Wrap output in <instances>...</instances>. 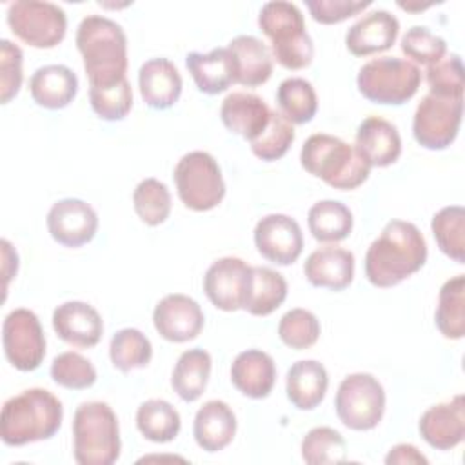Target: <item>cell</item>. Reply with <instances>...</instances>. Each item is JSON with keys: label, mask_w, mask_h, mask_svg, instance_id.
Wrapping results in <instances>:
<instances>
[{"label": "cell", "mask_w": 465, "mask_h": 465, "mask_svg": "<svg viewBox=\"0 0 465 465\" xmlns=\"http://www.w3.org/2000/svg\"><path fill=\"white\" fill-rule=\"evenodd\" d=\"M231 381L247 398H267L276 383V365L272 356L260 349L240 352L231 365Z\"/></svg>", "instance_id": "cell-23"}, {"label": "cell", "mask_w": 465, "mask_h": 465, "mask_svg": "<svg viewBox=\"0 0 465 465\" xmlns=\"http://www.w3.org/2000/svg\"><path fill=\"white\" fill-rule=\"evenodd\" d=\"M236 434V416L222 400L205 401L194 416L193 436L205 452L223 450Z\"/></svg>", "instance_id": "cell-26"}, {"label": "cell", "mask_w": 465, "mask_h": 465, "mask_svg": "<svg viewBox=\"0 0 465 465\" xmlns=\"http://www.w3.org/2000/svg\"><path fill=\"white\" fill-rule=\"evenodd\" d=\"M53 329L65 343L89 349L102 340L104 322L93 305L73 300L53 311Z\"/></svg>", "instance_id": "cell-18"}, {"label": "cell", "mask_w": 465, "mask_h": 465, "mask_svg": "<svg viewBox=\"0 0 465 465\" xmlns=\"http://www.w3.org/2000/svg\"><path fill=\"white\" fill-rule=\"evenodd\" d=\"M434 323L447 340H460L465 334V276L447 280L438 294Z\"/></svg>", "instance_id": "cell-33"}, {"label": "cell", "mask_w": 465, "mask_h": 465, "mask_svg": "<svg viewBox=\"0 0 465 465\" xmlns=\"http://www.w3.org/2000/svg\"><path fill=\"white\" fill-rule=\"evenodd\" d=\"M78 91V78L73 69L62 64L38 67L29 78V93L36 105L44 109L67 107Z\"/></svg>", "instance_id": "cell-25"}, {"label": "cell", "mask_w": 465, "mask_h": 465, "mask_svg": "<svg viewBox=\"0 0 465 465\" xmlns=\"http://www.w3.org/2000/svg\"><path fill=\"white\" fill-rule=\"evenodd\" d=\"M153 323L163 340L185 343L202 332L203 312L196 300L185 294H167L156 303Z\"/></svg>", "instance_id": "cell-16"}, {"label": "cell", "mask_w": 465, "mask_h": 465, "mask_svg": "<svg viewBox=\"0 0 465 465\" xmlns=\"http://www.w3.org/2000/svg\"><path fill=\"white\" fill-rule=\"evenodd\" d=\"M258 25L271 40L272 56L282 67L296 71L312 62L314 45L296 4L283 0L263 4L258 15Z\"/></svg>", "instance_id": "cell-6"}, {"label": "cell", "mask_w": 465, "mask_h": 465, "mask_svg": "<svg viewBox=\"0 0 465 465\" xmlns=\"http://www.w3.org/2000/svg\"><path fill=\"white\" fill-rule=\"evenodd\" d=\"M302 458L309 465H336L347 461V443L331 427H314L302 440Z\"/></svg>", "instance_id": "cell-38"}, {"label": "cell", "mask_w": 465, "mask_h": 465, "mask_svg": "<svg viewBox=\"0 0 465 465\" xmlns=\"http://www.w3.org/2000/svg\"><path fill=\"white\" fill-rule=\"evenodd\" d=\"M140 434L154 443L173 441L182 427L178 411L165 400H147L136 411Z\"/></svg>", "instance_id": "cell-34"}, {"label": "cell", "mask_w": 465, "mask_h": 465, "mask_svg": "<svg viewBox=\"0 0 465 465\" xmlns=\"http://www.w3.org/2000/svg\"><path fill=\"white\" fill-rule=\"evenodd\" d=\"M234 64V84L258 87L272 74V54L256 36L240 35L227 45Z\"/></svg>", "instance_id": "cell-27"}, {"label": "cell", "mask_w": 465, "mask_h": 465, "mask_svg": "<svg viewBox=\"0 0 465 465\" xmlns=\"http://www.w3.org/2000/svg\"><path fill=\"white\" fill-rule=\"evenodd\" d=\"M358 154L369 167L392 165L401 154V138L394 124L381 116H367L356 131Z\"/></svg>", "instance_id": "cell-20"}, {"label": "cell", "mask_w": 465, "mask_h": 465, "mask_svg": "<svg viewBox=\"0 0 465 465\" xmlns=\"http://www.w3.org/2000/svg\"><path fill=\"white\" fill-rule=\"evenodd\" d=\"M185 65L198 91L205 94L223 93L234 84L232 54L227 47H216L209 53L193 51L185 56Z\"/></svg>", "instance_id": "cell-28"}, {"label": "cell", "mask_w": 465, "mask_h": 465, "mask_svg": "<svg viewBox=\"0 0 465 465\" xmlns=\"http://www.w3.org/2000/svg\"><path fill=\"white\" fill-rule=\"evenodd\" d=\"M311 16L320 24H340L371 5V2L358 0H307Z\"/></svg>", "instance_id": "cell-47"}, {"label": "cell", "mask_w": 465, "mask_h": 465, "mask_svg": "<svg viewBox=\"0 0 465 465\" xmlns=\"http://www.w3.org/2000/svg\"><path fill=\"white\" fill-rule=\"evenodd\" d=\"M436 243L443 254L458 263L465 262V211L461 205H447L432 216Z\"/></svg>", "instance_id": "cell-37"}, {"label": "cell", "mask_w": 465, "mask_h": 465, "mask_svg": "<svg viewBox=\"0 0 465 465\" xmlns=\"http://www.w3.org/2000/svg\"><path fill=\"white\" fill-rule=\"evenodd\" d=\"M278 336L287 347L294 351L309 349L320 338V322L307 309H291L280 318Z\"/></svg>", "instance_id": "cell-41"}, {"label": "cell", "mask_w": 465, "mask_h": 465, "mask_svg": "<svg viewBox=\"0 0 465 465\" xmlns=\"http://www.w3.org/2000/svg\"><path fill=\"white\" fill-rule=\"evenodd\" d=\"M220 118L227 131L252 142L265 131L271 120V109L258 94L236 91L223 98Z\"/></svg>", "instance_id": "cell-21"}, {"label": "cell", "mask_w": 465, "mask_h": 465, "mask_svg": "<svg viewBox=\"0 0 465 465\" xmlns=\"http://www.w3.org/2000/svg\"><path fill=\"white\" fill-rule=\"evenodd\" d=\"M463 116V98L425 94L412 118L414 140L430 151L447 149L458 136Z\"/></svg>", "instance_id": "cell-11"}, {"label": "cell", "mask_w": 465, "mask_h": 465, "mask_svg": "<svg viewBox=\"0 0 465 465\" xmlns=\"http://www.w3.org/2000/svg\"><path fill=\"white\" fill-rule=\"evenodd\" d=\"M2 347L15 369L22 372L38 369L45 356V336L38 316L24 307L11 311L2 323Z\"/></svg>", "instance_id": "cell-12"}, {"label": "cell", "mask_w": 465, "mask_h": 465, "mask_svg": "<svg viewBox=\"0 0 465 465\" xmlns=\"http://www.w3.org/2000/svg\"><path fill=\"white\" fill-rule=\"evenodd\" d=\"M327 387V371L316 360H300L287 371L285 392L289 401L300 411L316 409L323 401Z\"/></svg>", "instance_id": "cell-29"}, {"label": "cell", "mask_w": 465, "mask_h": 465, "mask_svg": "<svg viewBox=\"0 0 465 465\" xmlns=\"http://www.w3.org/2000/svg\"><path fill=\"white\" fill-rule=\"evenodd\" d=\"M300 162L309 174L340 191L360 187L371 173V167L354 145L325 133L311 134L305 140L300 151Z\"/></svg>", "instance_id": "cell-4"}, {"label": "cell", "mask_w": 465, "mask_h": 465, "mask_svg": "<svg viewBox=\"0 0 465 465\" xmlns=\"http://www.w3.org/2000/svg\"><path fill=\"white\" fill-rule=\"evenodd\" d=\"M294 142V127L287 122L282 113L271 111V120L265 131L251 143V151L256 158L263 162L280 160Z\"/></svg>", "instance_id": "cell-42"}, {"label": "cell", "mask_w": 465, "mask_h": 465, "mask_svg": "<svg viewBox=\"0 0 465 465\" xmlns=\"http://www.w3.org/2000/svg\"><path fill=\"white\" fill-rule=\"evenodd\" d=\"M282 116L296 125L309 124L318 111L316 91L305 78H285L276 91Z\"/></svg>", "instance_id": "cell-35"}, {"label": "cell", "mask_w": 465, "mask_h": 465, "mask_svg": "<svg viewBox=\"0 0 465 465\" xmlns=\"http://www.w3.org/2000/svg\"><path fill=\"white\" fill-rule=\"evenodd\" d=\"M76 47L89 85H109L125 78L127 36L114 20L100 15L85 16L76 29Z\"/></svg>", "instance_id": "cell-3"}, {"label": "cell", "mask_w": 465, "mask_h": 465, "mask_svg": "<svg viewBox=\"0 0 465 465\" xmlns=\"http://www.w3.org/2000/svg\"><path fill=\"white\" fill-rule=\"evenodd\" d=\"M47 231L64 247H82L89 243L98 229L96 211L80 198H64L53 203L47 213Z\"/></svg>", "instance_id": "cell-14"}, {"label": "cell", "mask_w": 465, "mask_h": 465, "mask_svg": "<svg viewBox=\"0 0 465 465\" xmlns=\"http://www.w3.org/2000/svg\"><path fill=\"white\" fill-rule=\"evenodd\" d=\"M400 33V22L385 9L363 15L354 22L347 35L345 45L354 56H369L392 47Z\"/></svg>", "instance_id": "cell-19"}, {"label": "cell", "mask_w": 465, "mask_h": 465, "mask_svg": "<svg viewBox=\"0 0 465 465\" xmlns=\"http://www.w3.org/2000/svg\"><path fill=\"white\" fill-rule=\"evenodd\" d=\"M22 49L9 42H0V91H2V104H7L15 98L22 85Z\"/></svg>", "instance_id": "cell-46"}, {"label": "cell", "mask_w": 465, "mask_h": 465, "mask_svg": "<svg viewBox=\"0 0 465 465\" xmlns=\"http://www.w3.org/2000/svg\"><path fill=\"white\" fill-rule=\"evenodd\" d=\"M138 87L149 107L169 109L182 94V76L171 60L151 58L138 71Z\"/></svg>", "instance_id": "cell-24"}, {"label": "cell", "mask_w": 465, "mask_h": 465, "mask_svg": "<svg viewBox=\"0 0 465 465\" xmlns=\"http://www.w3.org/2000/svg\"><path fill=\"white\" fill-rule=\"evenodd\" d=\"M334 409L338 420L351 430L374 429L385 412V389L369 372H354L341 380Z\"/></svg>", "instance_id": "cell-9"}, {"label": "cell", "mask_w": 465, "mask_h": 465, "mask_svg": "<svg viewBox=\"0 0 465 465\" xmlns=\"http://www.w3.org/2000/svg\"><path fill=\"white\" fill-rule=\"evenodd\" d=\"M287 298L285 278L269 267H252L249 291L243 311L252 316H267L274 312Z\"/></svg>", "instance_id": "cell-31"}, {"label": "cell", "mask_w": 465, "mask_h": 465, "mask_svg": "<svg viewBox=\"0 0 465 465\" xmlns=\"http://www.w3.org/2000/svg\"><path fill=\"white\" fill-rule=\"evenodd\" d=\"M421 438L438 450H450L465 438V403L458 394L450 401L429 407L418 423Z\"/></svg>", "instance_id": "cell-17"}, {"label": "cell", "mask_w": 465, "mask_h": 465, "mask_svg": "<svg viewBox=\"0 0 465 465\" xmlns=\"http://www.w3.org/2000/svg\"><path fill=\"white\" fill-rule=\"evenodd\" d=\"M303 272L314 287L343 291L354 278V254L338 245L320 247L307 256Z\"/></svg>", "instance_id": "cell-22"}, {"label": "cell", "mask_w": 465, "mask_h": 465, "mask_svg": "<svg viewBox=\"0 0 465 465\" xmlns=\"http://www.w3.org/2000/svg\"><path fill=\"white\" fill-rule=\"evenodd\" d=\"M178 198L191 211H211L225 196L222 171L213 154L191 151L183 154L173 173Z\"/></svg>", "instance_id": "cell-8"}, {"label": "cell", "mask_w": 465, "mask_h": 465, "mask_svg": "<svg viewBox=\"0 0 465 465\" xmlns=\"http://www.w3.org/2000/svg\"><path fill=\"white\" fill-rule=\"evenodd\" d=\"M73 456L78 465H113L120 458V429L105 401H84L73 418Z\"/></svg>", "instance_id": "cell-5"}, {"label": "cell", "mask_w": 465, "mask_h": 465, "mask_svg": "<svg viewBox=\"0 0 465 465\" xmlns=\"http://www.w3.org/2000/svg\"><path fill=\"white\" fill-rule=\"evenodd\" d=\"M109 358L113 367L122 372L143 369L153 358V345L142 331L125 327L113 334L109 343Z\"/></svg>", "instance_id": "cell-36"}, {"label": "cell", "mask_w": 465, "mask_h": 465, "mask_svg": "<svg viewBox=\"0 0 465 465\" xmlns=\"http://www.w3.org/2000/svg\"><path fill=\"white\" fill-rule=\"evenodd\" d=\"M7 25L15 36L36 49L56 47L67 31L65 11L51 2L18 0L7 9Z\"/></svg>", "instance_id": "cell-10"}, {"label": "cell", "mask_w": 465, "mask_h": 465, "mask_svg": "<svg viewBox=\"0 0 465 465\" xmlns=\"http://www.w3.org/2000/svg\"><path fill=\"white\" fill-rule=\"evenodd\" d=\"M425 260L421 231L411 222L391 220L365 252V276L374 287H394L418 272Z\"/></svg>", "instance_id": "cell-1"}, {"label": "cell", "mask_w": 465, "mask_h": 465, "mask_svg": "<svg viewBox=\"0 0 465 465\" xmlns=\"http://www.w3.org/2000/svg\"><path fill=\"white\" fill-rule=\"evenodd\" d=\"M211 354L203 349H189L180 354L171 374V387L183 401H196L211 376Z\"/></svg>", "instance_id": "cell-30"}, {"label": "cell", "mask_w": 465, "mask_h": 465, "mask_svg": "<svg viewBox=\"0 0 465 465\" xmlns=\"http://www.w3.org/2000/svg\"><path fill=\"white\" fill-rule=\"evenodd\" d=\"M307 225L314 240L322 243H336L351 234L352 213L338 200H322L309 209Z\"/></svg>", "instance_id": "cell-32"}, {"label": "cell", "mask_w": 465, "mask_h": 465, "mask_svg": "<svg viewBox=\"0 0 465 465\" xmlns=\"http://www.w3.org/2000/svg\"><path fill=\"white\" fill-rule=\"evenodd\" d=\"M400 47L407 58L423 65H432L447 54L445 40L421 25L407 29Z\"/></svg>", "instance_id": "cell-45"}, {"label": "cell", "mask_w": 465, "mask_h": 465, "mask_svg": "<svg viewBox=\"0 0 465 465\" xmlns=\"http://www.w3.org/2000/svg\"><path fill=\"white\" fill-rule=\"evenodd\" d=\"M356 84L360 94L372 104L401 105L418 93L421 71L409 60L380 56L360 67Z\"/></svg>", "instance_id": "cell-7"}, {"label": "cell", "mask_w": 465, "mask_h": 465, "mask_svg": "<svg viewBox=\"0 0 465 465\" xmlns=\"http://www.w3.org/2000/svg\"><path fill=\"white\" fill-rule=\"evenodd\" d=\"M254 245L265 260L276 265H291L302 254L303 234L294 218L267 214L254 227Z\"/></svg>", "instance_id": "cell-15"}, {"label": "cell", "mask_w": 465, "mask_h": 465, "mask_svg": "<svg viewBox=\"0 0 465 465\" xmlns=\"http://www.w3.org/2000/svg\"><path fill=\"white\" fill-rule=\"evenodd\" d=\"M133 207L143 223L156 227L171 214V193L163 182L145 178L133 193Z\"/></svg>", "instance_id": "cell-39"}, {"label": "cell", "mask_w": 465, "mask_h": 465, "mask_svg": "<svg viewBox=\"0 0 465 465\" xmlns=\"http://www.w3.org/2000/svg\"><path fill=\"white\" fill-rule=\"evenodd\" d=\"M427 84L430 94L445 98H463L465 76L460 54H445L441 60L427 67Z\"/></svg>", "instance_id": "cell-44"}, {"label": "cell", "mask_w": 465, "mask_h": 465, "mask_svg": "<svg viewBox=\"0 0 465 465\" xmlns=\"http://www.w3.org/2000/svg\"><path fill=\"white\" fill-rule=\"evenodd\" d=\"M89 102L102 120H124L133 107V91L127 76L109 85H89Z\"/></svg>", "instance_id": "cell-40"}, {"label": "cell", "mask_w": 465, "mask_h": 465, "mask_svg": "<svg viewBox=\"0 0 465 465\" xmlns=\"http://www.w3.org/2000/svg\"><path fill=\"white\" fill-rule=\"evenodd\" d=\"M385 463L387 465H405V463H409V465H412V463L421 465L423 463L425 465L427 458L414 445H411V443H398L385 456Z\"/></svg>", "instance_id": "cell-48"}, {"label": "cell", "mask_w": 465, "mask_h": 465, "mask_svg": "<svg viewBox=\"0 0 465 465\" xmlns=\"http://www.w3.org/2000/svg\"><path fill=\"white\" fill-rule=\"evenodd\" d=\"M252 267L242 258L225 256L211 263L203 276V291L209 302L225 312L243 307Z\"/></svg>", "instance_id": "cell-13"}, {"label": "cell", "mask_w": 465, "mask_h": 465, "mask_svg": "<svg viewBox=\"0 0 465 465\" xmlns=\"http://www.w3.org/2000/svg\"><path fill=\"white\" fill-rule=\"evenodd\" d=\"M49 372L56 385L71 391L89 389L96 381L94 365L87 358L73 351L58 354L53 360Z\"/></svg>", "instance_id": "cell-43"}, {"label": "cell", "mask_w": 465, "mask_h": 465, "mask_svg": "<svg viewBox=\"0 0 465 465\" xmlns=\"http://www.w3.org/2000/svg\"><path fill=\"white\" fill-rule=\"evenodd\" d=\"M64 418L60 400L47 389L33 387L9 398L0 414V436L9 447L53 438Z\"/></svg>", "instance_id": "cell-2"}]
</instances>
